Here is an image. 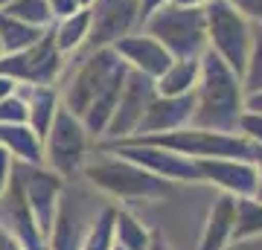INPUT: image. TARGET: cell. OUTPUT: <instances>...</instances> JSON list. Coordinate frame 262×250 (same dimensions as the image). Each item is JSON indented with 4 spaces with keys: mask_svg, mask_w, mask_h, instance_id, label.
<instances>
[{
    "mask_svg": "<svg viewBox=\"0 0 262 250\" xmlns=\"http://www.w3.org/2000/svg\"><path fill=\"white\" fill-rule=\"evenodd\" d=\"M125 76H128V64L111 47H96L82 61V67L70 76L64 90L58 93V102L82 120L88 137L105 134Z\"/></svg>",
    "mask_w": 262,
    "mask_h": 250,
    "instance_id": "6da1fadb",
    "label": "cell"
},
{
    "mask_svg": "<svg viewBox=\"0 0 262 250\" xmlns=\"http://www.w3.org/2000/svg\"><path fill=\"white\" fill-rule=\"evenodd\" d=\"M201 73L195 84V111L189 125L207 131H225V134H239V117L245 111V90L242 79L207 47L201 53Z\"/></svg>",
    "mask_w": 262,
    "mask_h": 250,
    "instance_id": "7a4b0ae2",
    "label": "cell"
},
{
    "mask_svg": "<svg viewBox=\"0 0 262 250\" xmlns=\"http://www.w3.org/2000/svg\"><path fill=\"white\" fill-rule=\"evenodd\" d=\"M143 24L151 38L166 47L172 58H201L207 50V20L201 6L163 3Z\"/></svg>",
    "mask_w": 262,
    "mask_h": 250,
    "instance_id": "3957f363",
    "label": "cell"
},
{
    "mask_svg": "<svg viewBox=\"0 0 262 250\" xmlns=\"http://www.w3.org/2000/svg\"><path fill=\"white\" fill-rule=\"evenodd\" d=\"M88 180L117 201H166L172 198V180L151 175L125 157H111L84 169Z\"/></svg>",
    "mask_w": 262,
    "mask_h": 250,
    "instance_id": "277c9868",
    "label": "cell"
},
{
    "mask_svg": "<svg viewBox=\"0 0 262 250\" xmlns=\"http://www.w3.org/2000/svg\"><path fill=\"white\" fill-rule=\"evenodd\" d=\"M140 143L178 151L184 157L204 160V157H236V160H256V146L242 134H225V131H207V128H192L184 125L178 131H166V134H146V137H134Z\"/></svg>",
    "mask_w": 262,
    "mask_h": 250,
    "instance_id": "5b68a950",
    "label": "cell"
},
{
    "mask_svg": "<svg viewBox=\"0 0 262 250\" xmlns=\"http://www.w3.org/2000/svg\"><path fill=\"white\" fill-rule=\"evenodd\" d=\"M204 20H207V47L242 79L253 44L251 20L239 15L227 0H210L204 6Z\"/></svg>",
    "mask_w": 262,
    "mask_h": 250,
    "instance_id": "8992f818",
    "label": "cell"
},
{
    "mask_svg": "<svg viewBox=\"0 0 262 250\" xmlns=\"http://www.w3.org/2000/svg\"><path fill=\"white\" fill-rule=\"evenodd\" d=\"M88 154V131L82 120L73 117L64 105H58L56 117L44 134V166L53 169L58 177H76L84 166Z\"/></svg>",
    "mask_w": 262,
    "mask_h": 250,
    "instance_id": "52a82bcc",
    "label": "cell"
},
{
    "mask_svg": "<svg viewBox=\"0 0 262 250\" xmlns=\"http://www.w3.org/2000/svg\"><path fill=\"white\" fill-rule=\"evenodd\" d=\"M105 154H117V157H125L137 166L149 169L151 175L166 177V180H184V184H201V172H198V163L192 157H184L178 151H169V148L151 146V143H140L134 137L125 140H102L99 143Z\"/></svg>",
    "mask_w": 262,
    "mask_h": 250,
    "instance_id": "ba28073f",
    "label": "cell"
},
{
    "mask_svg": "<svg viewBox=\"0 0 262 250\" xmlns=\"http://www.w3.org/2000/svg\"><path fill=\"white\" fill-rule=\"evenodd\" d=\"M61 67L64 56L53 41V29H44V35L27 50L0 56V76H9L18 84H56Z\"/></svg>",
    "mask_w": 262,
    "mask_h": 250,
    "instance_id": "9c48e42d",
    "label": "cell"
},
{
    "mask_svg": "<svg viewBox=\"0 0 262 250\" xmlns=\"http://www.w3.org/2000/svg\"><path fill=\"white\" fill-rule=\"evenodd\" d=\"M12 175L18 177L20 192L27 198V207H29V213L35 215L41 233L50 239L67 180L58 177L47 166H32V163H18V160H12Z\"/></svg>",
    "mask_w": 262,
    "mask_h": 250,
    "instance_id": "30bf717a",
    "label": "cell"
},
{
    "mask_svg": "<svg viewBox=\"0 0 262 250\" xmlns=\"http://www.w3.org/2000/svg\"><path fill=\"white\" fill-rule=\"evenodd\" d=\"M155 79L137 73V70H128L125 82H122V90L117 96V105H114L111 122L105 128L102 137L105 140H125L137 131V122H140L143 111L149 108L151 96H155Z\"/></svg>",
    "mask_w": 262,
    "mask_h": 250,
    "instance_id": "8fae6325",
    "label": "cell"
},
{
    "mask_svg": "<svg viewBox=\"0 0 262 250\" xmlns=\"http://www.w3.org/2000/svg\"><path fill=\"white\" fill-rule=\"evenodd\" d=\"M0 227L9 233L24 250H50L47 236L41 233L35 215L29 213L27 198L20 192V184L15 175L9 177V186L0 195Z\"/></svg>",
    "mask_w": 262,
    "mask_h": 250,
    "instance_id": "7c38bea8",
    "label": "cell"
},
{
    "mask_svg": "<svg viewBox=\"0 0 262 250\" xmlns=\"http://www.w3.org/2000/svg\"><path fill=\"white\" fill-rule=\"evenodd\" d=\"M195 163H198V172H201V180L219 186L222 192L233 195V198H251V195H256L259 172H256V163H251V160L204 157V160H195Z\"/></svg>",
    "mask_w": 262,
    "mask_h": 250,
    "instance_id": "4fadbf2b",
    "label": "cell"
},
{
    "mask_svg": "<svg viewBox=\"0 0 262 250\" xmlns=\"http://www.w3.org/2000/svg\"><path fill=\"white\" fill-rule=\"evenodd\" d=\"M137 24V0H96L91 6V35L88 44L111 47L117 38L128 35Z\"/></svg>",
    "mask_w": 262,
    "mask_h": 250,
    "instance_id": "5bb4252c",
    "label": "cell"
},
{
    "mask_svg": "<svg viewBox=\"0 0 262 250\" xmlns=\"http://www.w3.org/2000/svg\"><path fill=\"white\" fill-rule=\"evenodd\" d=\"M195 111V90L184 93V96H151L149 108L143 111L137 131L131 137H146V134H166V131H178L189 125Z\"/></svg>",
    "mask_w": 262,
    "mask_h": 250,
    "instance_id": "9a60e30c",
    "label": "cell"
},
{
    "mask_svg": "<svg viewBox=\"0 0 262 250\" xmlns=\"http://www.w3.org/2000/svg\"><path fill=\"white\" fill-rule=\"evenodd\" d=\"M111 50L128 64V70H137V73L149 76V79H158L169 64H172V56L169 50L160 44L158 38L146 35H122L111 44Z\"/></svg>",
    "mask_w": 262,
    "mask_h": 250,
    "instance_id": "2e32d148",
    "label": "cell"
},
{
    "mask_svg": "<svg viewBox=\"0 0 262 250\" xmlns=\"http://www.w3.org/2000/svg\"><path fill=\"white\" fill-rule=\"evenodd\" d=\"M233 221H236V198L222 192L207 213V224L204 233H201V241H198V250H225L230 244Z\"/></svg>",
    "mask_w": 262,
    "mask_h": 250,
    "instance_id": "e0dca14e",
    "label": "cell"
},
{
    "mask_svg": "<svg viewBox=\"0 0 262 250\" xmlns=\"http://www.w3.org/2000/svg\"><path fill=\"white\" fill-rule=\"evenodd\" d=\"M18 93L27 102V125L44 140L50 122L58 111V90L56 84H18Z\"/></svg>",
    "mask_w": 262,
    "mask_h": 250,
    "instance_id": "ac0fdd59",
    "label": "cell"
},
{
    "mask_svg": "<svg viewBox=\"0 0 262 250\" xmlns=\"http://www.w3.org/2000/svg\"><path fill=\"white\" fill-rule=\"evenodd\" d=\"M0 148H6L9 157L18 160V163L44 166V140L38 137L27 122L0 125Z\"/></svg>",
    "mask_w": 262,
    "mask_h": 250,
    "instance_id": "d6986e66",
    "label": "cell"
},
{
    "mask_svg": "<svg viewBox=\"0 0 262 250\" xmlns=\"http://www.w3.org/2000/svg\"><path fill=\"white\" fill-rule=\"evenodd\" d=\"M198 73H201V61L198 58H172V64L155 79V90H158V96L192 93L198 84Z\"/></svg>",
    "mask_w": 262,
    "mask_h": 250,
    "instance_id": "ffe728a7",
    "label": "cell"
},
{
    "mask_svg": "<svg viewBox=\"0 0 262 250\" xmlns=\"http://www.w3.org/2000/svg\"><path fill=\"white\" fill-rule=\"evenodd\" d=\"M53 41H56L58 53L67 56V53H76L88 44V35H91V9H79L67 18L53 20Z\"/></svg>",
    "mask_w": 262,
    "mask_h": 250,
    "instance_id": "44dd1931",
    "label": "cell"
},
{
    "mask_svg": "<svg viewBox=\"0 0 262 250\" xmlns=\"http://www.w3.org/2000/svg\"><path fill=\"white\" fill-rule=\"evenodd\" d=\"M41 35H44V29L29 27V24L18 20L15 15L0 9V44H3V56H6V53H18V50H27V47L35 44Z\"/></svg>",
    "mask_w": 262,
    "mask_h": 250,
    "instance_id": "7402d4cb",
    "label": "cell"
},
{
    "mask_svg": "<svg viewBox=\"0 0 262 250\" xmlns=\"http://www.w3.org/2000/svg\"><path fill=\"white\" fill-rule=\"evenodd\" d=\"M151 239V230L140 224L131 213L117 210L114 213V244L122 250H146Z\"/></svg>",
    "mask_w": 262,
    "mask_h": 250,
    "instance_id": "603a6c76",
    "label": "cell"
},
{
    "mask_svg": "<svg viewBox=\"0 0 262 250\" xmlns=\"http://www.w3.org/2000/svg\"><path fill=\"white\" fill-rule=\"evenodd\" d=\"M262 236V201L259 198H236V221L230 241H248Z\"/></svg>",
    "mask_w": 262,
    "mask_h": 250,
    "instance_id": "cb8c5ba5",
    "label": "cell"
},
{
    "mask_svg": "<svg viewBox=\"0 0 262 250\" xmlns=\"http://www.w3.org/2000/svg\"><path fill=\"white\" fill-rule=\"evenodd\" d=\"M79 241H82V233H79V224H76L70 207L61 201L58 204V215L56 224H53V233H50V250H79Z\"/></svg>",
    "mask_w": 262,
    "mask_h": 250,
    "instance_id": "d4e9b609",
    "label": "cell"
},
{
    "mask_svg": "<svg viewBox=\"0 0 262 250\" xmlns=\"http://www.w3.org/2000/svg\"><path fill=\"white\" fill-rule=\"evenodd\" d=\"M3 12L15 15L18 20H24V24H29V27H38V29L53 27V12H50L47 0H12Z\"/></svg>",
    "mask_w": 262,
    "mask_h": 250,
    "instance_id": "484cf974",
    "label": "cell"
},
{
    "mask_svg": "<svg viewBox=\"0 0 262 250\" xmlns=\"http://www.w3.org/2000/svg\"><path fill=\"white\" fill-rule=\"evenodd\" d=\"M114 207H105L102 213L96 215L94 227L88 230L82 241H79V250H111L114 244Z\"/></svg>",
    "mask_w": 262,
    "mask_h": 250,
    "instance_id": "4316f807",
    "label": "cell"
},
{
    "mask_svg": "<svg viewBox=\"0 0 262 250\" xmlns=\"http://www.w3.org/2000/svg\"><path fill=\"white\" fill-rule=\"evenodd\" d=\"M242 90L245 96L262 93V32L259 29H253L251 56H248V64H245V73H242Z\"/></svg>",
    "mask_w": 262,
    "mask_h": 250,
    "instance_id": "83f0119b",
    "label": "cell"
},
{
    "mask_svg": "<svg viewBox=\"0 0 262 250\" xmlns=\"http://www.w3.org/2000/svg\"><path fill=\"white\" fill-rule=\"evenodd\" d=\"M12 122H27V102L18 90L0 99V125H12Z\"/></svg>",
    "mask_w": 262,
    "mask_h": 250,
    "instance_id": "f1b7e54d",
    "label": "cell"
},
{
    "mask_svg": "<svg viewBox=\"0 0 262 250\" xmlns=\"http://www.w3.org/2000/svg\"><path fill=\"white\" fill-rule=\"evenodd\" d=\"M236 131H239L242 137L251 140L253 146H259V148H262V113H256V111H242Z\"/></svg>",
    "mask_w": 262,
    "mask_h": 250,
    "instance_id": "f546056e",
    "label": "cell"
},
{
    "mask_svg": "<svg viewBox=\"0 0 262 250\" xmlns=\"http://www.w3.org/2000/svg\"><path fill=\"white\" fill-rule=\"evenodd\" d=\"M239 15L251 20V24H262V0H227Z\"/></svg>",
    "mask_w": 262,
    "mask_h": 250,
    "instance_id": "4dcf8cb0",
    "label": "cell"
},
{
    "mask_svg": "<svg viewBox=\"0 0 262 250\" xmlns=\"http://www.w3.org/2000/svg\"><path fill=\"white\" fill-rule=\"evenodd\" d=\"M47 3H50V12H53V20L79 12V3H76V0H47Z\"/></svg>",
    "mask_w": 262,
    "mask_h": 250,
    "instance_id": "1f68e13d",
    "label": "cell"
},
{
    "mask_svg": "<svg viewBox=\"0 0 262 250\" xmlns=\"http://www.w3.org/2000/svg\"><path fill=\"white\" fill-rule=\"evenodd\" d=\"M9 177H12V157L6 148H0V195L9 186Z\"/></svg>",
    "mask_w": 262,
    "mask_h": 250,
    "instance_id": "d6a6232c",
    "label": "cell"
},
{
    "mask_svg": "<svg viewBox=\"0 0 262 250\" xmlns=\"http://www.w3.org/2000/svg\"><path fill=\"white\" fill-rule=\"evenodd\" d=\"M163 3H172V0H137V20H146L155 9H160Z\"/></svg>",
    "mask_w": 262,
    "mask_h": 250,
    "instance_id": "836d02e7",
    "label": "cell"
},
{
    "mask_svg": "<svg viewBox=\"0 0 262 250\" xmlns=\"http://www.w3.org/2000/svg\"><path fill=\"white\" fill-rule=\"evenodd\" d=\"M245 111L262 113V93H251V96H245Z\"/></svg>",
    "mask_w": 262,
    "mask_h": 250,
    "instance_id": "e575fe53",
    "label": "cell"
},
{
    "mask_svg": "<svg viewBox=\"0 0 262 250\" xmlns=\"http://www.w3.org/2000/svg\"><path fill=\"white\" fill-rule=\"evenodd\" d=\"M0 250H24V247H20L18 241H15V239L9 236V233L0 227Z\"/></svg>",
    "mask_w": 262,
    "mask_h": 250,
    "instance_id": "d590c367",
    "label": "cell"
},
{
    "mask_svg": "<svg viewBox=\"0 0 262 250\" xmlns=\"http://www.w3.org/2000/svg\"><path fill=\"white\" fill-rule=\"evenodd\" d=\"M15 90H18V82L9 79V76H0V99L9 96V93H15Z\"/></svg>",
    "mask_w": 262,
    "mask_h": 250,
    "instance_id": "8d00e7d4",
    "label": "cell"
},
{
    "mask_svg": "<svg viewBox=\"0 0 262 250\" xmlns=\"http://www.w3.org/2000/svg\"><path fill=\"white\" fill-rule=\"evenodd\" d=\"M146 250H169L166 241H163V236H160V230H151V239H149V247Z\"/></svg>",
    "mask_w": 262,
    "mask_h": 250,
    "instance_id": "74e56055",
    "label": "cell"
},
{
    "mask_svg": "<svg viewBox=\"0 0 262 250\" xmlns=\"http://www.w3.org/2000/svg\"><path fill=\"white\" fill-rule=\"evenodd\" d=\"M253 163H256V172H259V180H256V195H253V198H259L262 201V148L256 146V160H253Z\"/></svg>",
    "mask_w": 262,
    "mask_h": 250,
    "instance_id": "f35d334b",
    "label": "cell"
},
{
    "mask_svg": "<svg viewBox=\"0 0 262 250\" xmlns=\"http://www.w3.org/2000/svg\"><path fill=\"white\" fill-rule=\"evenodd\" d=\"M172 3H181V6H201V9H204L210 0H172Z\"/></svg>",
    "mask_w": 262,
    "mask_h": 250,
    "instance_id": "ab89813d",
    "label": "cell"
},
{
    "mask_svg": "<svg viewBox=\"0 0 262 250\" xmlns=\"http://www.w3.org/2000/svg\"><path fill=\"white\" fill-rule=\"evenodd\" d=\"M76 3H79V9H91L96 0H76Z\"/></svg>",
    "mask_w": 262,
    "mask_h": 250,
    "instance_id": "60d3db41",
    "label": "cell"
},
{
    "mask_svg": "<svg viewBox=\"0 0 262 250\" xmlns=\"http://www.w3.org/2000/svg\"><path fill=\"white\" fill-rule=\"evenodd\" d=\"M12 0H0V9H6V6H9Z\"/></svg>",
    "mask_w": 262,
    "mask_h": 250,
    "instance_id": "b9f144b4",
    "label": "cell"
},
{
    "mask_svg": "<svg viewBox=\"0 0 262 250\" xmlns=\"http://www.w3.org/2000/svg\"><path fill=\"white\" fill-rule=\"evenodd\" d=\"M111 250H122V247H117V244H111Z\"/></svg>",
    "mask_w": 262,
    "mask_h": 250,
    "instance_id": "7bdbcfd3",
    "label": "cell"
},
{
    "mask_svg": "<svg viewBox=\"0 0 262 250\" xmlns=\"http://www.w3.org/2000/svg\"><path fill=\"white\" fill-rule=\"evenodd\" d=\"M0 56H3V44H0Z\"/></svg>",
    "mask_w": 262,
    "mask_h": 250,
    "instance_id": "ee69618b",
    "label": "cell"
}]
</instances>
